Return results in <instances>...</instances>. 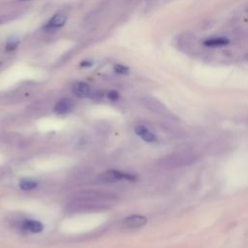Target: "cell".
I'll return each mask as SVG.
<instances>
[{"label": "cell", "instance_id": "1", "mask_svg": "<svg viewBox=\"0 0 248 248\" xmlns=\"http://www.w3.org/2000/svg\"><path fill=\"white\" fill-rule=\"evenodd\" d=\"M196 160L197 156L195 153L188 150H183L162 158V166L171 169L181 168L193 164Z\"/></svg>", "mask_w": 248, "mask_h": 248}, {"label": "cell", "instance_id": "2", "mask_svg": "<svg viewBox=\"0 0 248 248\" xmlns=\"http://www.w3.org/2000/svg\"><path fill=\"white\" fill-rule=\"evenodd\" d=\"M99 179L105 182H115L118 180H128V181H136L138 180V176L134 173L119 171L116 170H109L100 174Z\"/></svg>", "mask_w": 248, "mask_h": 248}, {"label": "cell", "instance_id": "3", "mask_svg": "<svg viewBox=\"0 0 248 248\" xmlns=\"http://www.w3.org/2000/svg\"><path fill=\"white\" fill-rule=\"evenodd\" d=\"M142 104L149 110H151L155 113H159V114H167L168 113V108H166V106L162 102L157 100L156 98L149 97V96L143 97Z\"/></svg>", "mask_w": 248, "mask_h": 248}, {"label": "cell", "instance_id": "4", "mask_svg": "<svg viewBox=\"0 0 248 248\" xmlns=\"http://www.w3.org/2000/svg\"><path fill=\"white\" fill-rule=\"evenodd\" d=\"M146 223H147L146 217H144L142 215L135 214V215H131V216L127 217L126 219H124L123 225L127 229H139V228L143 227Z\"/></svg>", "mask_w": 248, "mask_h": 248}, {"label": "cell", "instance_id": "5", "mask_svg": "<svg viewBox=\"0 0 248 248\" xmlns=\"http://www.w3.org/2000/svg\"><path fill=\"white\" fill-rule=\"evenodd\" d=\"M66 20H67V15L66 14H64V13L55 14L49 19V21L46 23L45 28L47 29V30H53V29L60 28V27H62L65 24Z\"/></svg>", "mask_w": 248, "mask_h": 248}, {"label": "cell", "instance_id": "6", "mask_svg": "<svg viewBox=\"0 0 248 248\" xmlns=\"http://www.w3.org/2000/svg\"><path fill=\"white\" fill-rule=\"evenodd\" d=\"M229 44H230V39L223 36L209 37L202 42V45L207 47H220V46H225Z\"/></svg>", "mask_w": 248, "mask_h": 248}, {"label": "cell", "instance_id": "7", "mask_svg": "<svg viewBox=\"0 0 248 248\" xmlns=\"http://www.w3.org/2000/svg\"><path fill=\"white\" fill-rule=\"evenodd\" d=\"M135 133L146 142H155L157 138L156 135L151 132L147 127L143 125H138L135 127Z\"/></svg>", "mask_w": 248, "mask_h": 248}, {"label": "cell", "instance_id": "8", "mask_svg": "<svg viewBox=\"0 0 248 248\" xmlns=\"http://www.w3.org/2000/svg\"><path fill=\"white\" fill-rule=\"evenodd\" d=\"M73 102L71 99L69 98H63L61 100H59L55 107H54V111L57 113V114H65V113H68L69 111L72 110L73 108Z\"/></svg>", "mask_w": 248, "mask_h": 248}, {"label": "cell", "instance_id": "9", "mask_svg": "<svg viewBox=\"0 0 248 248\" xmlns=\"http://www.w3.org/2000/svg\"><path fill=\"white\" fill-rule=\"evenodd\" d=\"M73 91L74 93L80 97V98H84V97H89L91 95V90H90V87L87 83L85 82H81V81H78V82H76L73 86Z\"/></svg>", "mask_w": 248, "mask_h": 248}, {"label": "cell", "instance_id": "10", "mask_svg": "<svg viewBox=\"0 0 248 248\" xmlns=\"http://www.w3.org/2000/svg\"><path fill=\"white\" fill-rule=\"evenodd\" d=\"M22 228L26 231H29L31 232H41L44 230V225L36 220L32 219H26L22 223Z\"/></svg>", "mask_w": 248, "mask_h": 248}, {"label": "cell", "instance_id": "11", "mask_svg": "<svg viewBox=\"0 0 248 248\" xmlns=\"http://www.w3.org/2000/svg\"><path fill=\"white\" fill-rule=\"evenodd\" d=\"M37 186H38L37 181L31 180V179H21L19 182V187L24 191L35 189Z\"/></svg>", "mask_w": 248, "mask_h": 248}, {"label": "cell", "instance_id": "12", "mask_svg": "<svg viewBox=\"0 0 248 248\" xmlns=\"http://www.w3.org/2000/svg\"><path fill=\"white\" fill-rule=\"evenodd\" d=\"M18 39L16 38H9L6 42V50H13L18 45Z\"/></svg>", "mask_w": 248, "mask_h": 248}, {"label": "cell", "instance_id": "13", "mask_svg": "<svg viewBox=\"0 0 248 248\" xmlns=\"http://www.w3.org/2000/svg\"><path fill=\"white\" fill-rule=\"evenodd\" d=\"M114 71L120 75H127L129 73V69L120 64H117L114 66Z\"/></svg>", "mask_w": 248, "mask_h": 248}, {"label": "cell", "instance_id": "14", "mask_svg": "<svg viewBox=\"0 0 248 248\" xmlns=\"http://www.w3.org/2000/svg\"><path fill=\"white\" fill-rule=\"evenodd\" d=\"M107 96H108V98L109 100H111V101H116V100H118V98H119V94H118V92L115 91V90H110V91H108V94H107Z\"/></svg>", "mask_w": 248, "mask_h": 248}, {"label": "cell", "instance_id": "15", "mask_svg": "<svg viewBox=\"0 0 248 248\" xmlns=\"http://www.w3.org/2000/svg\"><path fill=\"white\" fill-rule=\"evenodd\" d=\"M80 65L82 67H89L90 65H92V62L91 61H83V62H81Z\"/></svg>", "mask_w": 248, "mask_h": 248}, {"label": "cell", "instance_id": "16", "mask_svg": "<svg viewBox=\"0 0 248 248\" xmlns=\"http://www.w3.org/2000/svg\"><path fill=\"white\" fill-rule=\"evenodd\" d=\"M21 1H26V0H21Z\"/></svg>", "mask_w": 248, "mask_h": 248}]
</instances>
